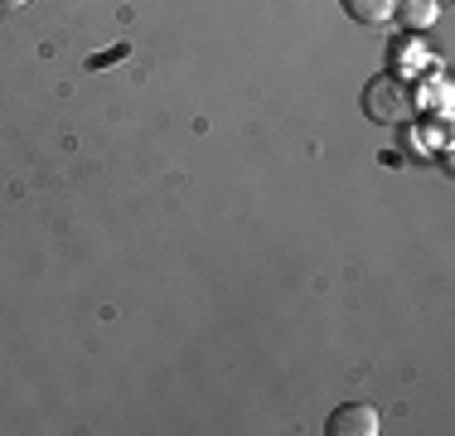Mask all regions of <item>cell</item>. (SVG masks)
<instances>
[{"label":"cell","instance_id":"1","mask_svg":"<svg viewBox=\"0 0 455 436\" xmlns=\"http://www.w3.org/2000/svg\"><path fill=\"white\" fill-rule=\"evenodd\" d=\"M359 107H363L368 122H378V126H403V122H411V112H417V107H411L407 83L393 78V73H383V78H368Z\"/></svg>","mask_w":455,"mask_h":436},{"label":"cell","instance_id":"2","mask_svg":"<svg viewBox=\"0 0 455 436\" xmlns=\"http://www.w3.org/2000/svg\"><path fill=\"white\" fill-rule=\"evenodd\" d=\"M324 432L330 436H378L383 432V417H378V408H368V402H344V408L330 412Z\"/></svg>","mask_w":455,"mask_h":436},{"label":"cell","instance_id":"3","mask_svg":"<svg viewBox=\"0 0 455 436\" xmlns=\"http://www.w3.org/2000/svg\"><path fill=\"white\" fill-rule=\"evenodd\" d=\"M339 5H344V15H349L354 25H363V29H383V25H393L397 0H339Z\"/></svg>","mask_w":455,"mask_h":436},{"label":"cell","instance_id":"4","mask_svg":"<svg viewBox=\"0 0 455 436\" xmlns=\"http://www.w3.org/2000/svg\"><path fill=\"white\" fill-rule=\"evenodd\" d=\"M436 15H441V0H397V10H393V20L403 29H411V35H417V29H431Z\"/></svg>","mask_w":455,"mask_h":436},{"label":"cell","instance_id":"5","mask_svg":"<svg viewBox=\"0 0 455 436\" xmlns=\"http://www.w3.org/2000/svg\"><path fill=\"white\" fill-rule=\"evenodd\" d=\"M29 0H0V10H25Z\"/></svg>","mask_w":455,"mask_h":436}]
</instances>
